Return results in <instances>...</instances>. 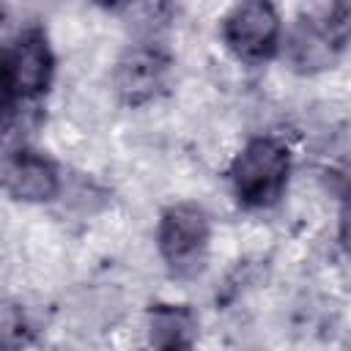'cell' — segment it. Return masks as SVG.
Here are the masks:
<instances>
[{
    "mask_svg": "<svg viewBox=\"0 0 351 351\" xmlns=\"http://www.w3.org/2000/svg\"><path fill=\"white\" fill-rule=\"evenodd\" d=\"M291 154L277 137H252L230 165V184L241 203L263 208L277 203L288 184Z\"/></svg>",
    "mask_w": 351,
    "mask_h": 351,
    "instance_id": "cell-1",
    "label": "cell"
},
{
    "mask_svg": "<svg viewBox=\"0 0 351 351\" xmlns=\"http://www.w3.org/2000/svg\"><path fill=\"white\" fill-rule=\"evenodd\" d=\"M52 71H55V58L47 36L36 27L22 30L5 47V55H3L5 107H16L38 99L49 88Z\"/></svg>",
    "mask_w": 351,
    "mask_h": 351,
    "instance_id": "cell-2",
    "label": "cell"
},
{
    "mask_svg": "<svg viewBox=\"0 0 351 351\" xmlns=\"http://www.w3.org/2000/svg\"><path fill=\"white\" fill-rule=\"evenodd\" d=\"M208 236L211 225L206 211L195 203H176L159 219L156 244L176 274H195L203 263Z\"/></svg>",
    "mask_w": 351,
    "mask_h": 351,
    "instance_id": "cell-3",
    "label": "cell"
},
{
    "mask_svg": "<svg viewBox=\"0 0 351 351\" xmlns=\"http://www.w3.org/2000/svg\"><path fill=\"white\" fill-rule=\"evenodd\" d=\"M282 36L280 14L271 3H239L222 16V41L241 60L269 58Z\"/></svg>",
    "mask_w": 351,
    "mask_h": 351,
    "instance_id": "cell-4",
    "label": "cell"
},
{
    "mask_svg": "<svg viewBox=\"0 0 351 351\" xmlns=\"http://www.w3.org/2000/svg\"><path fill=\"white\" fill-rule=\"evenodd\" d=\"M167 74H170L167 58L156 47L137 44L118 58L112 71V88L123 104L137 107L162 93Z\"/></svg>",
    "mask_w": 351,
    "mask_h": 351,
    "instance_id": "cell-5",
    "label": "cell"
},
{
    "mask_svg": "<svg viewBox=\"0 0 351 351\" xmlns=\"http://www.w3.org/2000/svg\"><path fill=\"white\" fill-rule=\"evenodd\" d=\"M3 186L11 197L22 203H44L58 197L60 192V173L52 159L38 151L16 148L3 162Z\"/></svg>",
    "mask_w": 351,
    "mask_h": 351,
    "instance_id": "cell-6",
    "label": "cell"
},
{
    "mask_svg": "<svg viewBox=\"0 0 351 351\" xmlns=\"http://www.w3.org/2000/svg\"><path fill=\"white\" fill-rule=\"evenodd\" d=\"M340 44L332 41V36L313 19H302L291 27V33L285 36V58L293 69L299 71H321L326 66H332L335 55H337Z\"/></svg>",
    "mask_w": 351,
    "mask_h": 351,
    "instance_id": "cell-7",
    "label": "cell"
},
{
    "mask_svg": "<svg viewBox=\"0 0 351 351\" xmlns=\"http://www.w3.org/2000/svg\"><path fill=\"white\" fill-rule=\"evenodd\" d=\"M197 337V318L184 304H156L148 313V343L154 351H189Z\"/></svg>",
    "mask_w": 351,
    "mask_h": 351,
    "instance_id": "cell-8",
    "label": "cell"
},
{
    "mask_svg": "<svg viewBox=\"0 0 351 351\" xmlns=\"http://www.w3.org/2000/svg\"><path fill=\"white\" fill-rule=\"evenodd\" d=\"M329 36L335 44H346L348 36H351V3H329V5H321L310 14Z\"/></svg>",
    "mask_w": 351,
    "mask_h": 351,
    "instance_id": "cell-9",
    "label": "cell"
},
{
    "mask_svg": "<svg viewBox=\"0 0 351 351\" xmlns=\"http://www.w3.org/2000/svg\"><path fill=\"white\" fill-rule=\"evenodd\" d=\"M340 241L346 247V252L351 255V195L343 206V214H340Z\"/></svg>",
    "mask_w": 351,
    "mask_h": 351,
    "instance_id": "cell-10",
    "label": "cell"
}]
</instances>
